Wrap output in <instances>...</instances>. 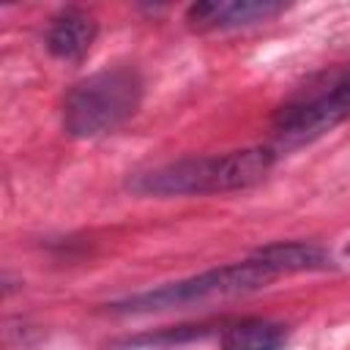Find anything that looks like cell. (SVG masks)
<instances>
[{"label":"cell","mask_w":350,"mask_h":350,"mask_svg":"<svg viewBox=\"0 0 350 350\" xmlns=\"http://www.w3.org/2000/svg\"><path fill=\"white\" fill-rule=\"evenodd\" d=\"M273 145H249L224 153L178 156L129 175L126 189L139 197H205L257 186L273 170Z\"/></svg>","instance_id":"obj_1"},{"label":"cell","mask_w":350,"mask_h":350,"mask_svg":"<svg viewBox=\"0 0 350 350\" xmlns=\"http://www.w3.org/2000/svg\"><path fill=\"white\" fill-rule=\"evenodd\" d=\"M145 77L131 63L104 66L77 79L60 104L63 131L74 139H98L123 129L142 107Z\"/></svg>","instance_id":"obj_2"},{"label":"cell","mask_w":350,"mask_h":350,"mask_svg":"<svg viewBox=\"0 0 350 350\" xmlns=\"http://www.w3.org/2000/svg\"><path fill=\"white\" fill-rule=\"evenodd\" d=\"M350 118V60L331 63L301 82L271 115L276 153L304 148Z\"/></svg>","instance_id":"obj_3"},{"label":"cell","mask_w":350,"mask_h":350,"mask_svg":"<svg viewBox=\"0 0 350 350\" xmlns=\"http://www.w3.org/2000/svg\"><path fill=\"white\" fill-rule=\"evenodd\" d=\"M273 279H279L276 271L257 252H252L243 260L224 262V265L191 273L186 279L164 282L159 287H148V290L131 293L126 298H118L109 304V309L123 312V314H150V312L186 309V306H200V304H211V301L262 290Z\"/></svg>","instance_id":"obj_4"},{"label":"cell","mask_w":350,"mask_h":350,"mask_svg":"<svg viewBox=\"0 0 350 350\" xmlns=\"http://www.w3.org/2000/svg\"><path fill=\"white\" fill-rule=\"evenodd\" d=\"M284 11H287L284 3H271V0H205V3H191L183 19L197 33H213V30H238V27L262 25Z\"/></svg>","instance_id":"obj_5"},{"label":"cell","mask_w":350,"mask_h":350,"mask_svg":"<svg viewBox=\"0 0 350 350\" xmlns=\"http://www.w3.org/2000/svg\"><path fill=\"white\" fill-rule=\"evenodd\" d=\"M98 38V19L77 5H66L49 16L44 30V46L55 60L82 63Z\"/></svg>","instance_id":"obj_6"},{"label":"cell","mask_w":350,"mask_h":350,"mask_svg":"<svg viewBox=\"0 0 350 350\" xmlns=\"http://www.w3.org/2000/svg\"><path fill=\"white\" fill-rule=\"evenodd\" d=\"M290 325L249 314L219 325V350H287Z\"/></svg>","instance_id":"obj_7"},{"label":"cell","mask_w":350,"mask_h":350,"mask_svg":"<svg viewBox=\"0 0 350 350\" xmlns=\"http://www.w3.org/2000/svg\"><path fill=\"white\" fill-rule=\"evenodd\" d=\"M254 252L276 271V276L314 273V271L336 268L334 254L314 241H271L265 246H257Z\"/></svg>","instance_id":"obj_8"},{"label":"cell","mask_w":350,"mask_h":350,"mask_svg":"<svg viewBox=\"0 0 350 350\" xmlns=\"http://www.w3.org/2000/svg\"><path fill=\"white\" fill-rule=\"evenodd\" d=\"M345 254H350V243H347V246H345Z\"/></svg>","instance_id":"obj_9"}]
</instances>
